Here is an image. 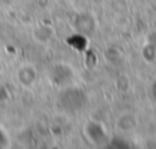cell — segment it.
Masks as SVG:
<instances>
[{
    "label": "cell",
    "mask_w": 156,
    "mask_h": 149,
    "mask_svg": "<svg viewBox=\"0 0 156 149\" xmlns=\"http://www.w3.org/2000/svg\"><path fill=\"white\" fill-rule=\"evenodd\" d=\"M5 143H6V140H5L4 133H2V132H0V147H2V145H4Z\"/></svg>",
    "instance_id": "obj_1"
}]
</instances>
